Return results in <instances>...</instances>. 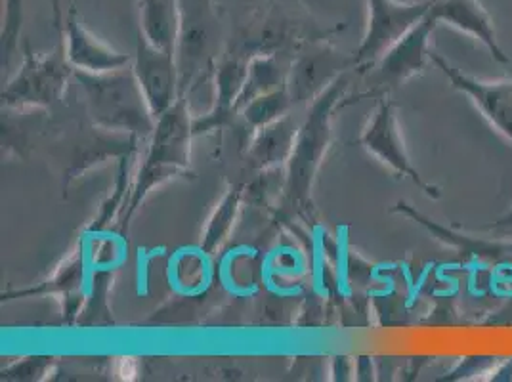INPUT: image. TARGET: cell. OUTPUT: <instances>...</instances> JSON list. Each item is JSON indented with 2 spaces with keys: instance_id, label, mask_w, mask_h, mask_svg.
<instances>
[{
  "instance_id": "cell-6",
  "label": "cell",
  "mask_w": 512,
  "mask_h": 382,
  "mask_svg": "<svg viewBox=\"0 0 512 382\" xmlns=\"http://www.w3.org/2000/svg\"><path fill=\"white\" fill-rule=\"evenodd\" d=\"M482 234L493 235V237H501V239H512V209H509L503 216H499L497 220H493L490 224L480 228Z\"/></svg>"
},
{
  "instance_id": "cell-3",
  "label": "cell",
  "mask_w": 512,
  "mask_h": 382,
  "mask_svg": "<svg viewBox=\"0 0 512 382\" xmlns=\"http://www.w3.org/2000/svg\"><path fill=\"white\" fill-rule=\"evenodd\" d=\"M432 10L438 22L448 23L482 44L495 62L511 64L509 54L499 43L490 12L480 0H434Z\"/></svg>"
},
{
  "instance_id": "cell-5",
  "label": "cell",
  "mask_w": 512,
  "mask_h": 382,
  "mask_svg": "<svg viewBox=\"0 0 512 382\" xmlns=\"http://www.w3.org/2000/svg\"><path fill=\"white\" fill-rule=\"evenodd\" d=\"M438 18L430 8L423 20L415 23L406 35L390 48L388 58L384 60V73L394 81H404L407 77L419 73L427 65L428 41L438 25Z\"/></svg>"
},
{
  "instance_id": "cell-1",
  "label": "cell",
  "mask_w": 512,
  "mask_h": 382,
  "mask_svg": "<svg viewBox=\"0 0 512 382\" xmlns=\"http://www.w3.org/2000/svg\"><path fill=\"white\" fill-rule=\"evenodd\" d=\"M430 58L442 69L451 86L465 94L470 102L478 107V111L491 127L499 134H503L512 144V79L480 81L449 65L444 58L436 54H432Z\"/></svg>"
},
{
  "instance_id": "cell-4",
  "label": "cell",
  "mask_w": 512,
  "mask_h": 382,
  "mask_svg": "<svg viewBox=\"0 0 512 382\" xmlns=\"http://www.w3.org/2000/svg\"><path fill=\"white\" fill-rule=\"evenodd\" d=\"M365 146L371 151H375L384 163H388L392 169L398 170L404 176H409L421 190L427 193L428 197L438 199L442 195L440 188L425 182L419 176V172L413 169L411 161L407 159L406 149H404V144L400 140V134H398V128H396V119H394L390 104H383L379 109L375 121L371 123V127L365 134Z\"/></svg>"
},
{
  "instance_id": "cell-2",
  "label": "cell",
  "mask_w": 512,
  "mask_h": 382,
  "mask_svg": "<svg viewBox=\"0 0 512 382\" xmlns=\"http://www.w3.org/2000/svg\"><path fill=\"white\" fill-rule=\"evenodd\" d=\"M369 4V35L363 43L362 58H373L384 48H392L407 31L427 16L434 0L417 4H400L394 0H367Z\"/></svg>"
},
{
  "instance_id": "cell-7",
  "label": "cell",
  "mask_w": 512,
  "mask_h": 382,
  "mask_svg": "<svg viewBox=\"0 0 512 382\" xmlns=\"http://www.w3.org/2000/svg\"><path fill=\"white\" fill-rule=\"evenodd\" d=\"M54 6H58V0H54Z\"/></svg>"
}]
</instances>
